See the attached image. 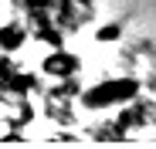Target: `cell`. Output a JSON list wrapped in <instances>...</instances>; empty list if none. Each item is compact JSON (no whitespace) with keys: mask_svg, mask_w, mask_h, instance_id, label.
Returning a JSON list of instances; mask_svg holds the SVG:
<instances>
[{"mask_svg":"<svg viewBox=\"0 0 156 149\" xmlns=\"http://www.w3.org/2000/svg\"><path fill=\"white\" fill-rule=\"evenodd\" d=\"M98 37H102V41H112V37H119V27H105Z\"/></svg>","mask_w":156,"mask_h":149,"instance_id":"obj_2","label":"cell"},{"mask_svg":"<svg viewBox=\"0 0 156 149\" xmlns=\"http://www.w3.org/2000/svg\"><path fill=\"white\" fill-rule=\"evenodd\" d=\"M136 92H139V81H136V78H115V81H102V85L88 88L82 102H85L88 109H109V105L129 102Z\"/></svg>","mask_w":156,"mask_h":149,"instance_id":"obj_1","label":"cell"}]
</instances>
